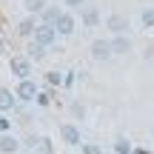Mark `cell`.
<instances>
[{
	"mask_svg": "<svg viewBox=\"0 0 154 154\" xmlns=\"http://www.w3.org/2000/svg\"><path fill=\"white\" fill-rule=\"evenodd\" d=\"M14 94H17V103H34L37 94H40V86L34 80H17Z\"/></svg>",
	"mask_w": 154,
	"mask_h": 154,
	"instance_id": "obj_1",
	"label": "cell"
},
{
	"mask_svg": "<svg viewBox=\"0 0 154 154\" xmlns=\"http://www.w3.org/2000/svg\"><path fill=\"white\" fill-rule=\"evenodd\" d=\"M9 69H11V74H14L17 80H32V60H29L26 54H17V57H11Z\"/></svg>",
	"mask_w": 154,
	"mask_h": 154,
	"instance_id": "obj_2",
	"label": "cell"
},
{
	"mask_svg": "<svg viewBox=\"0 0 154 154\" xmlns=\"http://www.w3.org/2000/svg\"><path fill=\"white\" fill-rule=\"evenodd\" d=\"M54 32H57V37H72L77 32V20H74L72 11H60V17L54 23Z\"/></svg>",
	"mask_w": 154,
	"mask_h": 154,
	"instance_id": "obj_3",
	"label": "cell"
},
{
	"mask_svg": "<svg viewBox=\"0 0 154 154\" xmlns=\"http://www.w3.org/2000/svg\"><path fill=\"white\" fill-rule=\"evenodd\" d=\"M32 40L49 49V46H54V43H57V32H54V26H46V23H40V26L34 29V37H32Z\"/></svg>",
	"mask_w": 154,
	"mask_h": 154,
	"instance_id": "obj_4",
	"label": "cell"
},
{
	"mask_svg": "<svg viewBox=\"0 0 154 154\" xmlns=\"http://www.w3.org/2000/svg\"><path fill=\"white\" fill-rule=\"evenodd\" d=\"M60 140L66 146H83V134H80V128L74 123H63L60 126Z\"/></svg>",
	"mask_w": 154,
	"mask_h": 154,
	"instance_id": "obj_5",
	"label": "cell"
},
{
	"mask_svg": "<svg viewBox=\"0 0 154 154\" xmlns=\"http://www.w3.org/2000/svg\"><path fill=\"white\" fill-rule=\"evenodd\" d=\"M106 26H109L111 37H114V34H128L131 23H128V17H123V14H109L106 17Z\"/></svg>",
	"mask_w": 154,
	"mask_h": 154,
	"instance_id": "obj_6",
	"label": "cell"
},
{
	"mask_svg": "<svg viewBox=\"0 0 154 154\" xmlns=\"http://www.w3.org/2000/svg\"><path fill=\"white\" fill-rule=\"evenodd\" d=\"M100 20H103V14H100L97 6H83V14H80V23L86 29H97Z\"/></svg>",
	"mask_w": 154,
	"mask_h": 154,
	"instance_id": "obj_7",
	"label": "cell"
},
{
	"mask_svg": "<svg viewBox=\"0 0 154 154\" xmlns=\"http://www.w3.org/2000/svg\"><path fill=\"white\" fill-rule=\"evenodd\" d=\"M91 57H94V60H100V63L109 60V57H111V43H109L106 37L91 40Z\"/></svg>",
	"mask_w": 154,
	"mask_h": 154,
	"instance_id": "obj_8",
	"label": "cell"
},
{
	"mask_svg": "<svg viewBox=\"0 0 154 154\" xmlns=\"http://www.w3.org/2000/svg\"><path fill=\"white\" fill-rule=\"evenodd\" d=\"M17 109V94L11 91V88L0 86V114H9V111Z\"/></svg>",
	"mask_w": 154,
	"mask_h": 154,
	"instance_id": "obj_9",
	"label": "cell"
},
{
	"mask_svg": "<svg viewBox=\"0 0 154 154\" xmlns=\"http://www.w3.org/2000/svg\"><path fill=\"white\" fill-rule=\"evenodd\" d=\"M109 43H111V54H128L131 51V37L128 34H114Z\"/></svg>",
	"mask_w": 154,
	"mask_h": 154,
	"instance_id": "obj_10",
	"label": "cell"
},
{
	"mask_svg": "<svg viewBox=\"0 0 154 154\" xmlns=\"http://www.w3.org/2000/svg\"><path fill=\"white\" fill-rule=\"evenodd\" d=\"M40 26V20L34 14H26L23 17L20 23H17V34H20V37H34V29Z\"/></svg>",
	"mask_w": 154,
	"mask_h": 154,
	"instance_id": "obj_11",
	"label": "cell"
},
{
	"mask_svg": "<svg viewBox=\"0 0 154 154\" xmlns=\"http://www.w3.org/2000/svg\"><path fill=\"white\" fill-rule=\"evenodd\" d=\"M20 151V140L14 134H0V154H17Z\"/></svg>",
	"mask_w": 154,
	"mask_h": 154,
	"instance_id": "obj_12",
	"label": "cell"
},
{
	"mask_svg": "<svg viewBox=\"0 0 154 154\" xmlns=\"http://www.w3.org/2000/svg\"><path fill=\"white\" fill-rule=\"evenodd\" d=\"M60 11H63V9H57V6H46V11L40 14V23H46V26H54L57 17H60Z\"/></svg>",
	"mask_w": 154,
	"mask_h": 154,
	"instance_id": "obj_13",
	"label": "cell"
},
{
	"mask_svg": "<svg viewBox=\"0 0 154 154\" xmlns=\"http://www.w3.org/2000/svg\"><path fill=\"white\" fill-rule=\"evenodd\" d=\"M26 57H29L32 63L43 60V57H46V46H40V43H34V40H32V46L26 49Z\"/></svg>",
	"mask_w": 154,
	"mask_h": 154,
	"instance_id": "obj_14",
	"label": "cell"
},
{
	"mask_svg": "<svg viewBox=\"0 0 154 154\" xmlns=\"http://www.w3.org/2000/svg\"><path fill=\"white\" fill-rule=\"evenodd\" d=\"M140 26H143L146 32L154 29V6H146V9L140 11Z\"/></svg>",
	"mask_w": 154,
	"mask_h": 154,
	"instance_id": "obj_15",
	"label": "cell"
},
{
	"mask_svg": "<svg viewBox=\"0 0 154 154\" xmlns=\"http://www.w3.org/2000/svg\"><path fill=\"white\" fill-rule=\"evenodd\" d=\"M46 6H49L46 0H26V3H23V9H26L29 14L37 17V14H43V11H46Z\"/></svg>",
	"mask_w": 154,
	"mask_h": 154,
	"instance_id": "obj_16",
	"label": "cell"
},
{
	"mask_svg": "<svg viewBox=\"0 0 154 154\" xmlns=\"http://www.w3.org/2000/svg\"><path fill=\"white\" fill-rule=\"evenodd\" d=\"M29 143L37 149V154H51V140L49 137H40V140H29Z\"/></svg>",
	"mask_w": 154,
	"mask_h": 154,
	"instance_id": "obj_17",
	"label": "cell"
},
{
	"mask_svg": "<svg viewBox=\"0 0 154 154\" xmlns=\"http://www.w3.org/2000/svg\"><path fill=\"white\" fill-rule=\"evenodd\" d=\"M43 80H46V86H51V88H54V86H63V72H46Z\"/></svg>",
	"mask_w": 154,
	"mask_h": 154,
	"instance_id": "obj_18",
	"label": "cell"
},
{
	"mask_svg": "<svg viewBox=\"0 0 154 154\" xmlns=\"http://www.w3.org/2000/svg\"><path fill=\"white\" fill-rule=\"evenodd\" d=\"M114 151H117V154H131V151H134V146L128 143L126 137H120V140L114 143Z\"/></svg>",
	"mask_w": 154,
	"mask_h": 154,
	"instance_id": "obj_19",
	"label": "cell"
},
{
	"mask_svg": "<svg viewBox=\"0 0 154 154\" xmlns=\"http://www.w3.org/2000/svg\"><path fill=\"white\" fill-rule=\"evenodd\" d=\"M34 103H37V106H43V109H46V106L51 103V91H49V88H43V91L37 94V100H34Z\"/></svg>",
	"mask_w": 154,
	"mask_h": 154,
	"instance_id": "obj_20",
	"label": "cell"
},
{
	"mask_svg": "<svg viewBox=\"0 0 154 154\" xmlns=\"http://www.w3.org/2000/svg\"><path fill=\"white\" fill-rule=\"evenodd\" d=\"M80 154H103V149L94 146V143H83V146H80Z\"/></svg>",
	"mask_w": 154,
	"mask_h": 154,
	"instance_id": "obj_21",
	"label": "cell"
},
{
	"mask_svg": "<svg viewBox=\"0 0 154 154\" xmlns=\"http://www.w3.org/2000/svg\"><path fill=\"white\" fill-rule=\"evenodd\" d=\"M0 134H11V120L6 114H0Z\"/></svg>",
	"mask_w": 154,
	"mask_h": 154,
	"instance_id": "obj_22",
	"label": "cell"
},
{
	"mask_svg": "<svg viewBox=\"0 0 154 154\" xmlns=\"http://www.w3.org/2000/svg\"><path fill=\"white\" fill-rule=\"evenodd\" d=\"M72 114L77 117V120H83V117H86V106L83 103H72Z\"/></svg>",
	"mask_w": 154,
	"mask_h": 154,
	"instance_id": "obj_23",
	"label": "cell"
},
{
	"mask_svg": "<svg viewBox=\"0 0 154 154\" xmlns=\"http://www.w3.org/2000/svg\"><path fill=\"white\" fill-rule=\"evenodd\" d=\"M63 6H69V9H83L86 0H63Z\"/></svg>",
	"mask_w": 154,
	"mask_h": 154,
	"instance_id": "obj_24",
	"label": "cell"
},
{
	"mask_svg": "<svg viewBox=\"0 0 154 154\" xmlns=\"http://www.w3.org/2000/svg\"><path fill=\"white\" fill-rule=\"evenodd\" d=\"M74 74H77V72H69V74H63V86H66V88H72V86H74Z\"/></svg>",
	"mask_w": 154,
	"mask_h": 154,
	"instance_id": "obj_25",
	"label": "cell"
},
{
	"mask_svg": "<svg viewBox=\"0 0 154 154\" xmlns=\"http://www.w3.org/2000/svg\"><path fill=\"white\" fill-rule=\"evenodd\" d=\"M3 49H6V43H3V37H0V54H3Z\"/></svg>",
	"mask_w": 154,
	"mask_h": 154,
	"instance_id": "obj_26",
	"label": "cell"
}]
</instances>
